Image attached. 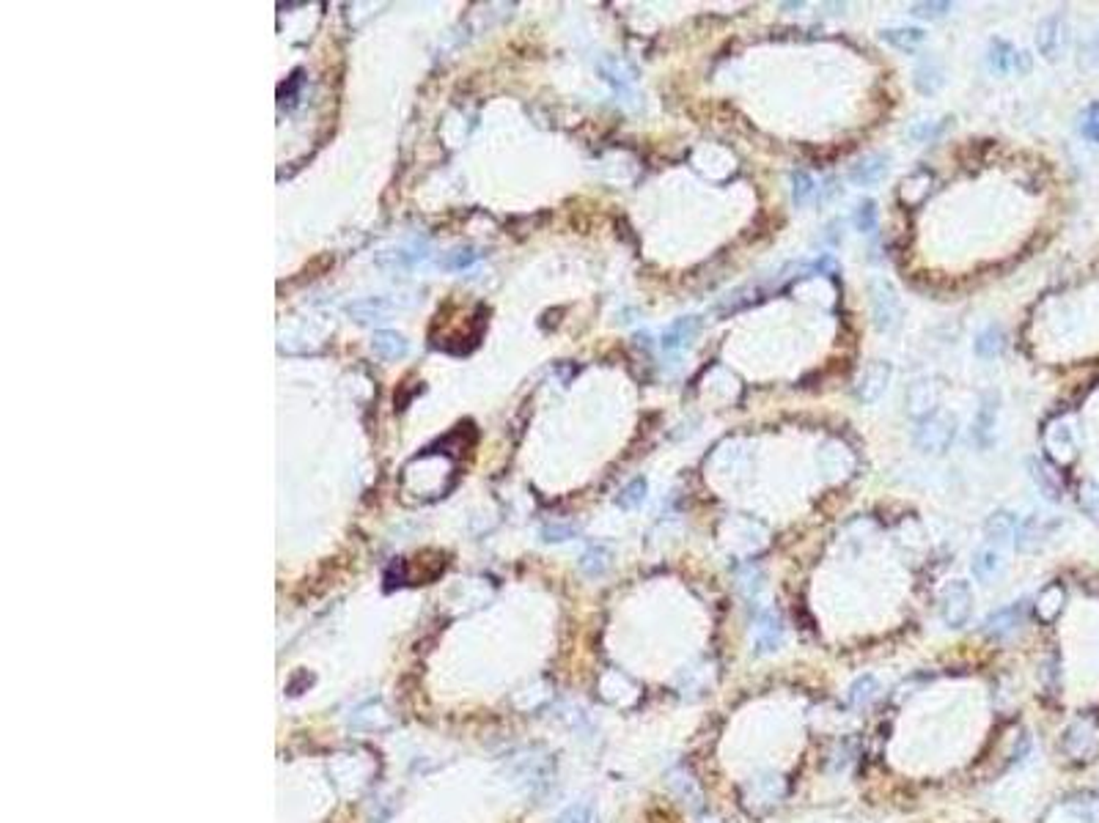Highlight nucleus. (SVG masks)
Returning <instances> with one entry per match:
<instances>
[{
	"label": "nucleus",
	"mask_w": 1099,
	"mask_h": 823,
	"mask_svg": "<svg viewBox=\"0 0 1099 823\" xmlns=\"http://www.w3.org/2000/svg\"><path fill=\"white\" fill-rule=\"evenodd\" d=\"M852 453L841 442H827L819 451V467L822 472H827V478H844L847 472H852Z\"/></svg>",
	"instance_id": "obj_18"
},
{
	"label": "nucleus",
	"mask_w": 1099,
	"mask_h": 823,
	"mask_svg": "<svg viewBox=\"0 0 1099 823\" xmlns=\"http://www.w3.org/2000/svg\"><path fill=\"white\" fill-rule=\"evenodd\" d=\"M957 431H960V420L954 412L935 409L932 415L919 420V426L912 428V445L927 456H943L948 447L954 445Z\"/></svg>",
	"instance_id": "obj_1"
},
{
	"label": "nucleus",
	"mask_w": 1099,
	"mask_h": 823,
	"mask_svg": "<svg viewBox=\"0 0 1099 823\" xmlns=\"http://www.w3.org/2000/svg\"><path fill=\"white\" fill-rule=\"evenodd\" d=\"M1001 571H1003V554H1001L998 546H981V549L973 552L970 574H973L976 582L986 585V582H993Z\"/></svg>",
	"instance_id": "obj_15"
},
{
	"label": "nucleus",
	"mask_w": 1099,
	"mask_h": 823,
	"mask_svg": "<svg viewBox=\"0 0 1099 823\" xmlns=\"http://www.w3.org/2000/svg\"><path fill=\"white\" fill-rule=\"evenodd\" d=\"M541 536H544V541H566V538L575 536V528L572 525H550V528L541 530Z\"/></svg>",
	"instance_id": "obj_43"
},
{
	"label": "nucleus",
	"mask_w": 1099,
	"mask_h": 823,
	"mask_svg": "<svg viewBox=\"0 0 1099 823\" xmlns=\"http://www.w3.org/2000/svg\"><path fill=\"white\" fill-rule=\"evenodd\" d=\"M891 379H893V362L891 360H871L860 368V373L855 377L852 393L860 403H877L879 398L885 395Z\"/></svg>",
	"instance_id": "obj_5"
},
{
	"label": "nucleus",
	"mask_w": 1099,
	"mask_h": 823,
	"mask_svg": "<svg viewBox=\"0 0 1099 823\" xmlns=\"http://www.w3.org/2000/svg\"><path fill=\"white\" fill-rule=\"evenodd\" d=\"M556 823H594V810H591V804H585V802L569 804V807L556 818Z\"/></svg>",
	"instance_id": "obj_40"
},
{
	"label": "nucleus",
	"mask_w": 1099,
	"mask_h": 823,
	"mask_svg": "<svg viewBox=\"0 0 1099 823\" xmlns=\"http://www.w3.org/2000/svg\"><path fill=\"white\" fill-rule=\"evenodd\" d=\"M600 71H602V78H605L616 91H627V88H633V86L638 83V69H635L630 61H625V58H616V55L602 58Z\"/></svg>",
	"instance_id": "obj_16"
},
{
	"label": "nucleus",
	"mask_w": 1099,
	"mask_h": 823,
	"mask_svg": "<svg viewBox=\"0 0 1099 823\" xmlns=\"http://www.w3.org/2000/svg\"><path fill=\"white\" fill-rule=\"evenodd\" d=\"M789 187H792V204L805 206L811 204L817 195V181L809 170H792L789 173Z\"/></svg>",
	"instance_id": "obj_29"
},
{
	"label": "nucleus",
	"mask_w": 1099,
	"mask_h": 823,
	"mask_svg": "<svg viewBox=\"0 0 1099 823\" xmlns=\"http://www.w3.org/2000/svg\"><path fill=\"white\" fill-rule=\"evenodd\" d=\"M1078 129L1086 140L1099 143V102H1091L1078 116Z\"/></svg>",
	"instance_id": "obj_38"
},
{
	"label": "nucleus",
	"mask_w": 1099,
	"mask_h": 823,
	"mask_svg": "<svg viewBox=\"0 0 1099 823\" xmlns=\"http://www.w3.org/2000/svg\"><path fill=\"white\" fill-rule=\"evenodd\" d=\"M374 352L377 354H382V357H388V360H396V357H401L407 352V344L398 338V335H393V332H380L377 338H374Z\"/></svg>",
	"instance_id": "obj_37"
},
{
	"label": "nucleus",
	"mask_w": 1099,
	"mask_h": 823,
	"mask_svg": "<svg viewBox=\"0 0 1099 823\" xmlns=\"http://www.w3.org/2000/svg\"><path fill=\"white\" fill-rule=\"evenodd\" d=\"M943 83H945V69H943V63H940L935 55L919 61V66H915V71H912V86H915V91L924 94V96H932V94H937V91L943 88Z\"/></svg>",
	"instance_id": "obj_14"
},
{
	"label": "nucleus",
	"mask_w": 1099,
	"mask_h": 823,
	"mask_svg": "<svg viewBox=\"0 0 1099 823\" xmlns=\"http://www.w3.org/2000/svg\"><path fill=\"white\" fill-rule=\"evenodd\" d=\"M1006 349V329L1001 324H986L973 341V352L981 360H995Z\"/></svg>",
	"instance_id": "obj_23"
},
{
	"label": "nucleus",
	"mask_w": 1099,
	"mask_h": 823,
	"mask_svg": "<svg viewBox=\"0 0 1099 823\" xmlns=\"http://www.w3.org/2000/svg\"><path fill=\"white\" fill-rule=\"evenodd\" d=\"M945 127H948V119H940V121L921 119V121H915V124L907 129V137H910L912 143H929V140L940 137Z\"/></svg>",
	"instance_id": "obj_36"
},
{
	"label": "nucleus",
	"mask_w": 1099,
	"mask_h": 823,
	"mask_svg": "<svg viewBox=\"0 0 1099 823\" xmlns=\"http://www.w3.org/2000/svg\"><path fill=\"white\" fill-rule=\"evenodd\" d=\"M737 582H740V590H742V595L748 598V602H756L761 587H764V574L753 563H748L737 571Z\"/></svg>",
	"instance_id": "obj_34"
},
{
	"label": "nucleus",
	"mask_w": 1099,
	"mask_h": 823,
	"mask_svg": "<svg viewBox=\"0 0 1099 823\" xmlns=\"http://www.w3.org/2000/svg\"><path fill=\"white\" fill-rule=\"evenodd\" d=\"M784 796H786V782L781 774H773V771L756 774L742 785V804L753 815H764L769 810H776L784 802Z\"/></svg>",
	"instance_id": "obj_3"
},
{
	"label": "nucleus",
	"mask_w": 1099,
	"mask_h": 823,
	"mask_svg": "<svg viewBox=\"0 0 1099 823\" xmlns=\"http://www.w3.org/2000/svg\"><path fill=\"white\" fill-rule=\"evenodd\" d=\"M1080 508L1099 521V486L1096 483H1086L1080 489Z\"/></svg>",
	"instance_id": "obj_42"
},
{
	"label": "nucleus",
	"mask_w": 1099,
	"mask_h": 823,
	"mask_svg": "<svg viewBox=\"0 0 1099 823\" xmlns=\"http://www.w3.org/2000/svg\"><path fill=\"white\" fill-rule=\"evenodd\" d=\"M701 327H704V319H701V316H695V313H690V316H679V319H674V321L663 329V338H659V346H663L666 352H671V354L684 352V349H690V346H692V341L701 335Z\"/></svg>",
	"instance_id": "obj_10"
},
{
	"label": "nucleus",
	"mask_w": 1099,
	"mask_h": 823,
	"mask_svg": "<svg viewBox=\"0 0 1099 823\" xmlns=\"http://www.w3.org/2000/svg\"><path fill=\"white\" fill-rule=\"evenodd\" d=\"M888 173H891V157L883 154V152H871V154L858 157V160L850 165L847 179H850L855 187H877L879 181L888 179Z\"/></svg>",
	"instance_id": "obj_11"
},
{
	"label": "nucleus",
	"mask_w": 1099,
	"mask_h": 823,
	"mask_svg": "<svg viewBox=\"0 0 1099 823\" xmlns=\"http://www.w3.org/2000/svg\"><path fill=\"white\" fill-rule=\"evenodd\" d=\"M879 39L885 45L902 50V53H912L919 50L927 42V33L924 28H915V25H902V28H883L879 30Z\"/></svg>",
	"instance_id": "obj_22"
},
{
	"label": "nucleus",
	"mask_w": 1099,
	"mask_h": 823,
	"mask_svg": "<svg viewBox=\"0 0 1099 823\" xmlns=\"http://www.w3.org/2000/svg\"><path fill=\"white\" fill-rule=\"evenodd\" d=\"M877 694H879V684H877L874 676H860V678H855L852 686L847 689V700H850V705H855V708H866L868 702L877 700Z\"/></svg>",
	"instance_id": "obj_32"
},
{
	"label": "nucleus",
	"mask_w": 1099,
	"mask_h": 823,
	"mask_svg": "<svg viewBox=\"0 0 1099 823\" xmlns=\"http://www.w3.org/2000/svg\"><path fill=\"white\" fill-rule=\"evenodd\" d=\"M1064 587L1061 585H1047L1042 593H1039V598H1036V612H1039V618L1042 620H1055L1058 615H1061V610H1064Z\"/></svg>",
	"instance_id": "obj_27"
},
{
	"label": "nucleus",
	"mask_w": 1099,
	"mask_h": 823,
	"mask_svg": "<svg viewBox=\"0 0 1099 823\" xmlns=\"http://www.w3.org/2000/svg\"><path fill=\"white\" fill-rule=\"evenodd\" d=\"M937 398H940V387L935 385V379H915L904 390L907 415L915 418V420H924L927 415H932V412L937 409Z\"/></svg>",
	"instance_id": "obj_12"
},
{
	"label": "nucleus",
	"mask_w": 1099,
	"mask_h": 823,
	"mask_svg": "<svg viewBox=\"0 0 1099 823\" xmlns=\"http://www.w3.org/2000/svg\"><path fill=\"white\" fill-rule=\"evenodd\" d=\"M723 544L731 546L734 552H759L767 544V533L761 530V525L751 519H726L723 521Z\"/></svg>",
	"instance_id": "obj_7"
},
{
	"label": "nucleus",
	"mask_w": 1099,
	"mask_h": 823,
	"mask_svg": "<svg viewBox=\"0 0 1099 823\" xmlns=\"http://www.w3.org/2000/svg\"><path fill=\"white\" fill-rule=\"evenodd\" d=\"M1017 525H1019V519L1011 513V511H993L986 516V521H984V538L989 541V546H998L1001 549V544H1006V541H1011L1014 538V530H1017Z\"/></svg>",
	"instance_id": "obj_17"
},
{
	"label": "nucleus",
	"mask_w": 1099,
	"mask_h": 823,
	"mask_svg": "<svg viewBox=\"0 0 1099 823\" xmlns=\"http://www.w3.org/2000/svg\"><path fill=\"white\" fill-rule=\"evenodd\" d=\"M868 305H871V321L877 332H893L902 324V296L896 286L885 278H871L868 280Z\"/></svg>",
	"instance_id": "obj_2"
},
{
	"label": "nucleus",
	"mask_w": 1099,
	"mask_h": 823,
	"mask_svg": "<svg viewBox=\"0 0 1099 823\" xmlns=\"http://www.w3.org/2000/svg\"><path fill=\"white\" fill-rule=\"evenodd\" d=\"M995 423H998V395L989 393V395H984V401L978 406V415L973 420V436L981 447H989V442H993Z\"/></svg>",
	"instance_id": "obj_21"
},
{
	"label": "nucleus",
	"mask_w": 1099,
	"mask_h": 823,
	"mask_svg": "<svg viewBox=\"0 0 1099 823\" xmlns=\"http://www.w3.org/2000/svg\"><path fill=\"white\" fill-rule=\"evenodd\" d=\"M1014 55H1017V50L1006 39H993L986 47V69L993 74H998V78L1011 74L1014 71Z\"/></svg>",
	"instance_id": "obj_25"
},
{
	"label": "nucleus",
	"mask_w": 1099,
	"mask_h": 823,
	"mask_svg": "<svg viewBox=\"0 0 1099 823\" xmlns=\"http://www.w3.org/2000/svg\"><path fill=\"white\" fill-rule=\"evenodd\" d=\"M1042 538H1044V525H1042L1039 516L1022 519L1019 525H1017V530H1014V546H1017L1019 552L1034 549Z\"/></svg>",
	"instance_id": "obj_28"
},
{
	"label": "nucleus",
	"mask_w": 1099,
	"mask_h": 823,
	"mask_svg": "<svg viewBox=\"0 0 1099 823\" xmlns=\"http://www.w3.org/2000/svg\"><path fill=\"white\" fill-rule=\"evenodd\" d=\"M668 785H671V791L682 799V804H687L692 812L704 810V794H701L699 782L692 779V774H690L687 769H676V771H671Z\"/></svg>",
	"instance_id": "obj_20"
},
{
	"label": "nucleus",
	"mask_w": 1099,
	"mask_h": 823,
	"mask_svg": "<svg viewBox=\"0 0 1099 823\" xmlns=\"http://www.w3.org/2000/svg\"><path fill=\"white\" fill-rule=\"evenodd\" d=\"M1036 47L1047 61H1058L1070 47V25L1061 14H1050L1036 28Z\"/></svg>",
	"instance_id": "obj_8"
},
{
	"label": "nucleus",
	"mask_w": 1099,
	"mask_h": 823,
	"mask_svg": "<svg viewBox=\"0 0 1099 823\" xmlns=\"http://www.w3.org/2000/svg\"><path fill=\"white\" fill-rule=\"evenodd\" d=\"M784 618L776 610H759L753 618V648L759 656L776 653L784 645Z\"/></svg>",
	"instance_id": "obj_6"
},
{
	"label": "nucleus",
	"mask_w": 1099,
	"mask_h": 823,
	"mask_svg": "<svg viewBox=\"0 0 1099 823\" xmlns=\"http://www.w3.org/2000/svg\"><path fill=\"white\" fill-rule=\"evenodd\" d=\"M1031 71V55L1025 50H1017L1014 55V74H1028Z\"/></svg>",
	"instance_id": "obj_44"
},
{
	"label": "nucleus",
	"mask_w": 1099,
	"mask_h": 823,
	"mask_svg": "<svg viewBox=\"0 0 1099 823\" xmlns=\"http://www.w3.org/2000/svg\"><path fill=\"white\" fill-rule=\"evenodd\" d=\"M1022 612H1025L1022 602H1019V604L1001 607V610H995V612H989L986 620H984V634H986L989 640H1003V637H1009V634H1014L1017 626L1022 623Z\"/></svg>",
	"instance_id": "obj_13"
},
{
	"label": "nucleus",
	"mask_w": 1099,
	"mask_h": 823,
	"mask_svg": "<svg viewBox=\"0 0 1099 823\" xmlns=\"http://www.w3.org/2000/svg\"><path fill=\"white\" fill-rule=\"evenodd\" d=\"M707 686H709V669H684L682 672V694L687 697H695V694H701V692H707Z\"/></svg>",
	"instance_id": "obj_39"
},
{
	"label": "nucleus",
	"mask_w": 1099,
	"mask_h": 823,
	"mask_svg": "<svg viewBox=\"0 0 1099 823\" xmlns=\"http://www.w3.org/2000/svg\"><path fill=\"white\" fill-rule=\"evenodd\" d=\"M610 563H613V554H610L608 546H591L589 552L580 557L583 574H585V577H594V579L602 577V574H608Z\"/></svg>",
	"instance_id": "obj_30"
},
{
	"label": "nucleus",
	"mask_w": 1099,
	"mask_h": 823,
	"mask_svg": "<svg viewBox=\"0 0 1099 823\" xmlns=\"http://www.w3.org/2000/svg\"><path fill=\"white\" fill-rule=\"evenodd\" d=\"M1047 447H1050V453H1053L1055 459L1070 461V459L1075 456V436H1072V428H1070L1067 423H1053V426L1047 428Z\"/></svg>",
	"instance_id": "obj_26"
},
{
	"label": "nucleus",
	"mask_w": 1099,
	"mask_h": 823,
	"mask_svg": "<svg viewBox=\"0 0 1099 823\" xmlns=\"http://www.w3.org/2000/svg\"><path fill=\"white\" fill-rule=\"evenodd\" d=\"M932 187H935V176H932L929 170H915V173H910V176L902 181L899 195H902V201H904L907 206H919V204H924V201L929 198Z\"/></svg>",
	"instance_id": "obj_24"
},
{
	"label": "nucleus",
	"mask_w": 1099,
	"mask_h": 823,
	"mask_svg": "<svg viewBox=\"0 0 1099 823\" xmlns=\"http://www.w3.org/2000/svg\"><path fill=\"white\" fill-rule=\"evenodd\" d=\"M1028 472H1031V480L1036 483V489L1044 495V500H1050V503H1061L1064 500V483L1058 480V475L1042 461V459H1028Z\"/></svg>",
	"instance_id": "obj_19"
},
{
	"label": "nucleus",
	"mask_w": 1099,
	"mask_h": 823,
	"mask_svg": "<svg viewBox=\"0 0 1099 823\" xmlns=\"http://www.w3.org/2000/svg\"><path fill=\"white\" fill-rule=\"evenodd\" d=\"M877 220H879L877 201H874V198H860V201L855 204V212H852V226H855V231H858V234H874Z\"/></svg>",
	"instance_id": "obj_31"
},
{
	"label": "nucleus",
	"mask_w": 1099,
	"mask_h": 823,
	"mask_svg": "<svg viewBox=\"0 0 1099 823\" xmlns=\"http://www.w3.org/2000/svg\"><path fill=\"white\" fill-rule=\"evenodd\" d=\"M646 492H649V480H646V478H633V480L625 486V489L618 492L616 505H618L621 511H635V508L643 505Z\"/></svg>",
	"instance_id": "obj_33"
},
{
	"label": "nucleus",
	"mask_w": 1099,
	"mask_h": 823,
	"mask_svg": "<svg viewBox=\"0 0 1099 823\" xmlns=\"http://www.w3.org/2000/svg\"><path fill=\"white\" fill-rule=\"evenodd\" d=\"M951 9H954V4H937V0H932V4H912L910 6V12L919 20H943Z\"/></svg>",
	"instance_id": "obj_41"
},
{
	"label": "nucleus",
	"mask_w": 1099,
	"mask_h": 823,
	"mask_svg": "<svg viewBox=\"0 0 1099 823\" xmlns=\"http://www.w3.org/2000/svg\"><path fill=\"white\" fill-rule=\"evenodd\" d=\"M973 612V590L965 579H951L940 593V618L948 628H962Z\"/></svg>",
	"instance_id": "obj_4"
},
{
	"label": "nucleus",
	"mask_w": 1099,
	"mask_h": 823,
	"mask_svg": "<svg viewBox=\"0 0 1099 823\" xmlns=\"http://www.w3.org/2000/svg\"><path fill=\"white\" fill-rule=\"evenodd\" d=\"M1064 750L1075 761H1091L1099 750V727L1094 719H1075L1064 733Z\"/></svg>",
	"instance_id": "obj_9"
},
{
	"label": "nucleus",
	"mask_w": 1099,
	"mask_h": 823,
	"mask_svg": "<svg viewBox=\"0 0 1099 823\" xmlns=\"http://www.w3.org/2000/svg\"><path fill=\"white\" fill-rule=\"evenodd\" d=\"M1067 810H1070L1080 823H1096V820H1099V799L1091 796V794L1075 796V799L1067 804Z\"/></svg>",
	"instance_id": "obj_35"
}]
</instances>
